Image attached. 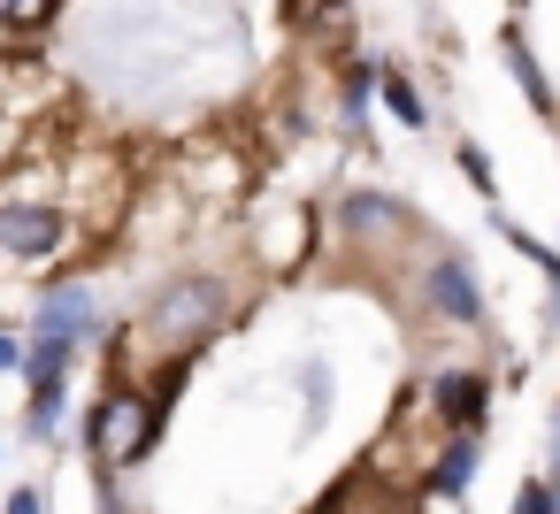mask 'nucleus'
<instances>
[{
	"label": "nucleus",
	"mask_w": 560,
	"mask_h": 514,
	"mask_svg": "<svg viewBox=\"0 0 560 514\" xmlns=\"http://www.w3.org/2000/svg\"><path fill=\"white\" fill-rule=\"evenodd\" d=\"M223 323H231V284H223V277H177V284H162V292L139 307V338H147L162 361L200 353Z\"/></svg>",
	"instance_id": "nucleus-1"
},
{
	"label": "nucleus",
	"mask_w": 560,
	"mask_h": 514,
	"mask_svg": "<svg viewBox=\"0 0 560 514\" xmlns=\"http://www.w3.org/2000/svg\"><path fill=\"white\" fill-rule=\"evenodd\" d=\"M162 430H170V414L139 392V384H108L101 399H93V414H85V445H93V468L101 476H116V468H139L154 445H162Z\"/></svg>",
	"instance_id": "nucleus-2"
},
{
	"label": "nucleus",
	"mask_w": 560,
	"mask_h": 514,
	"mask_svg": "<svg viewBox=\"0 0 560 514\" xmlns=\"http://www.w3.org/2000/svg\"><path fill=\"white\" fill-rule=\"evenodd\" d=\"M422 307L445 315L453 330H483V284H476L468 254H438V261L422 269Z\"/></svg>",
	"instance_id": "nucleus-3"
},
{
	"label": "nucleus",
	"mask_w": 560,
	"mask_h": 514,
	"mask_svg": "<svg viewBox=\"0 0 560 514\" xmlns=\"http://www.w3.org/2000/svg\"><path fill=\"white\" fill-rule=\"evenodd\" d=\"M70 246V223L47 200H0V254L9 261H55Z\"/></svg>",
	"instance_id": "nucleus-4"
},
{
	"label": "nucleus",
	"mask_w": 560,
	"mask_h": 514,
	"mask_svg": "<svg viewBox=\"0 0 560 514\" xmlns=\"http://www.w3.org/2000/svg\"><path fill=\"white\" fill-rule=\"evenodd\" d=\"M101 323H108V307H101V292L93 284H47L39 292V307H32V330H47V338H101Z\"/></svg>",
	"instance_id": "nucleus-5"
},
{
	"label": "nucleus",
	"mask_w": 560,
	"mask_h": 514,
	"mask_svg": "<svg viewBox=\"0 0 560 514\" xmlns=\"http://www.w3.org/2000/svg\"><path fill=\"white\" fill-rule=\"evenodd\" d=\"M430 407H438L445 430H483L491 376H483V369H438V376H430Z\"/></svg>",
	"instance_id": "nucleus-6"
},
{
	"label": "nucleus",
	"mask_w": 560,
	"mask_h": 514,
	"mask_svg": "<svg viewBox=\"0 0 560 514\" xmlns=\"http://www.w3.org/2000/svg\"><path fill=\"white\" fill-rule=\"evenodd\" d=\"M476 460H483V430H445V445H438L422 491H430V499H460L468 476H476Z\"/></svg>",
	"instance_id": "nucleus-7"
},
{
	"label": "nucleus",
	"mask_w": 560,
	"mask_h": 514,
	"mask_svg": "<svg viewBox=\"0 0 560 514\" xmlns=\"http://www.w3.org/2000/svg\"><path fill=\"white\" fill-rule=\"evenodd\" d=\"M338 215H346V231H353V238H376V231L392 238V231H407V208H399L392 192H353Z\"/></svg>",
	"instance_id": "nucleus-8"
},
{
	"label": "nucleus",
	"mask_w": 560,
	"mask_h": 514,
	"mask_svg": "<svg viewBox=\"0 0 560 514\" xmlns=\"http://www.w3.org/2000/svg\"><path fill=\"white\" fill-rule=\"evenodd\" d=\"M376 101H384V108H392V124H407V131H422V124H430V101H422V93H415V78H407V70H392V62L376 70Z\"/></svg>",
	"instance_id": "nucleus-9"
},
{
	"label": "nucleus",
	"mask_w": 560,
	"mask_h": 514,
	"mask_svg": "<svg viewBox=\"0 0 560 514\" xmlns=\"http://www.w3.org/2000/svg\"><path fill=\"white\" fill-rule=\"evenodd\" d=\"M70 361H78V338H47V330H32V346H24V384H62Z\"/></svg>",
	"instance_id": "nucleus-10"
},
{
	"label": "nucleus",
	"mask_w": 560,
	"mask_h": 514,
	"mask_svg": "<svg viewBox=\"0 0 560 514\" xmlns=\"http://www.w3.org/2000/svg\"><path fill=\"white\" fill-rule=\"evenodd\" d=\"M62 414H70V376H62V384H32V407H24V437H32V445H47V437L62 430Z\"/></svg>",
	"instance_id": "nucleus-11"
},
{
	"label": "nucleus",
	"mask_w": 560,
	"mask_h": 514,
	"mask_svg": "<svg viewBox=\"0 0 560 514\" xmlns=\"http://www.w3.org/2000/svg\"><path fill=\"white\" fill-rule=\"evenodd\" d=\"M376 70H384V62H353V70L338 78V124H346V131H361V124H369V93H376Z\"/></svg>",
	"instance_id": "nucleus-12"
},
{
	"label": "nucleus",
	"mask_w": 560,
	"mask_h": 514,
	"mask_svg": "<svg viewBox=\"0 0 560 514\" xmlns=\"http://www.w3.org/2000/svg\"><path fill=\"white\" fill-rule=\"evenodd\" d=\"M506 70H514V85L529 93V108H552V85H545V70H537V55H529L522 32H506Z\"/></svg>",
	"instance_id": "nucleus-13"
},
{
	"label": "nucleus",
	"mask_w": 560,
	"mask_h": 514,
	"mask_svg": "<svg viewBox=\"0 0 560 514\" xmlns=\"http://www.w3.org/2000/svg\"><path fill=\"white\" fill-rule=\"evenodd\" d=\"M62 16V0H0V32H39Z\"/></svg>",
	"instance_id": "nucleus-14"
},
{
	"label": "nucleus",
	"mask_w": 560,
	"mask_h": 514,
	"mask_svg": "<svg viewBox=\"0 0 560 514\" xmlns=\"http://www.w3.org/2000/svg\"><path fill=\"white\" fill-rule=\"evenodd\" d=\"M460 177H468V185H476V192H483V200H491V192H499V185H491V154H483V147H476V139H460Z\"/></svg>",
	"instance_id": "nucleus-15"
},
{
	"label": "nucleus",
	"mask_w": 560,
	"mask_h": 514,
	"mask_svg": "<svg viewBox=\"0 0 560 514\" xmlns=\"http://www.w3.org/2000/svg\"><path fill=\"white\" fill-rule=\"evenodd\" d=\"M514 514H560V499H552V483H545V476H529V483L514 491Z\"/></svg>",
	"instance_id": "nucleus-16"
},
{
	"label": "nucleus",
	"mask_w": 560,
	"mask_h": 514,
	"mask_svg": "<svg viewBox=\"0 0 560 514\" xmlns=\"http://www.w3.org/2000/svg\"><path fill=\"white\" fill-rule=\"evenodd\" d=\"M0 514H47V483H16Z\"/></svg>",
	"instance_id": "nucleus-17"
},
{
	"label": "nucleus",
	"mask_w": 560,
	"mask_h": 514,
	"mask_svg": "<svg viewBox=\"0 0 560 514\" xmlns=\"http://www.w3.org/2000/svg\"><path fill=\"white\" fill-rule=\"evenodd\" d=\"M0 376H24V338L0 330Z\"/></svg>",
	"instance_id": "nucleus-18"
},
{
	"label": "nucleus",
	"mask_w": 560,
	"mask_h": 514,
	"mask_svg": "<svg viewBox=\"0 0 560 514\" xmlns=\"http://www.w3.org/2000/svg\"><path fill=\"white\" fill-rule=\"evenodd\" d=\"M315 514H353V483H338V491H330V499H323Z\"/></svg>",
	"instance_id": "nucleus-19"
},
{
	"label": "nucleus",
	"mask_w": 560,
	"mask_h": 514,
	"mask_svg": "<svg viewBox=\"0 0 560 514\" xmlns=\"http://www.w3.org/2000/svg\"><path fill=\"white\" fill-rule=\"evenodd\" d=\"M514 9H522V0H514Z\"/></svg>",
	"instance_id": "nucleus-20"
},
{
	"label": "nucleus",
	"mask_w": 560,
	"mask_h": 514,
	"mask_svg": "<svg viewBox=\"0 0 560 514\" xmlns=\"http://www.w3.org/2000/svg\"><path fill=\"white\" fill-rule=\"evenodd\" d=\"M292 9H300V0H292Z\"/></svg>",
	"instance_id": "nucleus-21"
}]
</instances>
